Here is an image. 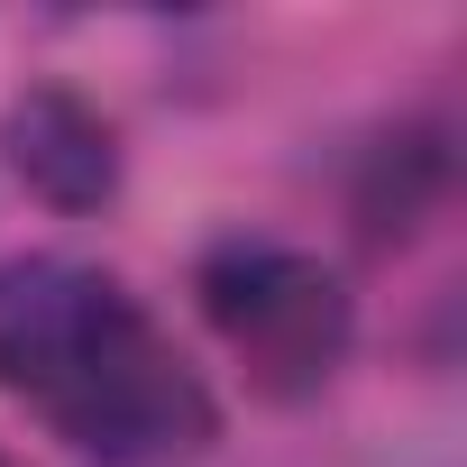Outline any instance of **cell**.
Masks as SVG:
<instances>
[{"label":"cell","mask_w":467,"mask_h":467,"mask_svg":"<svg viewBox=\"0 0 467 467\" xmlns=\"http://www.w3.org/2000/svg\"><path fill=\"white\" fill-rule=\"evenodd\" d=\"M10 156H19V174H37L56 202H101V192H110V129H101L83 101H65V92H47V101H28V110L10 119Z\"/></svg>","instance_id":"cell-3"},{"label":"cell","mask_w":467,"mask_h":467,"mask_svg":"<svg viewBox=\"0 0 467 467\" xmlns=\"http://www.w3.org/2000/svg\"><path fill=\"white\" fill-rule=\"evenodd\" d=\"M0 385L101 467H174L220 421L211 385L147 321V303L74 257L0 275Z\"/></svg>","instance_id":"cell-1"},{"label":"cell","mask_w":467,"mask_h":467,"mask_svg":"<svg viewBox=\"0 0 467 467\" xmlns=\"http://www.w3.org/2000/svg\"><path fill=\"white\" fill-rule=\"evenodd\" d=\"M0 467H10V458H0Z\"/></svg>","instance_id":"cell-4"},{"label":"cell","mask_w":467,"mask_h":467,"mask_svg":"<svg viewBox=\"0 0 467 467\" xmlns=\"http://www.w3.org/2000/svg\"><path fill=\"white\" fill-rule=\"evenodd\" d=\"M202 312L248 358L266 394H312L348 348V294L321 257L275 239H229L202 257Z\"/></svg>","instance_id":"cell-2"}]
</instances>
